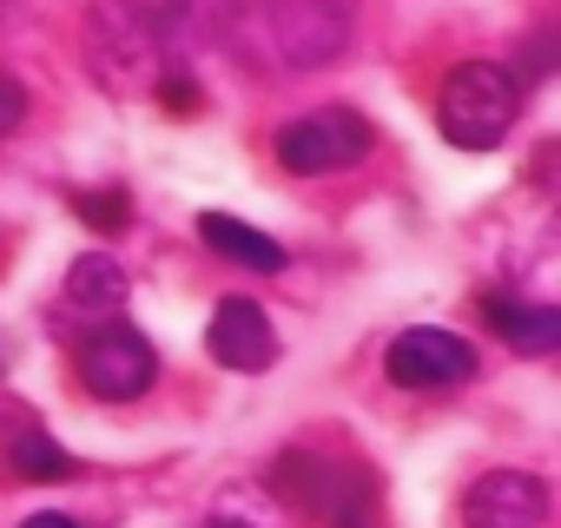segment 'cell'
I'll return each mask as SVG.
<instances>
[{"label":"cell","mask_w":561,"mask_h":528,"mask_svg":"<svg viewBox=\"0 0 561 528\" xmlns=\"http://www.w3.org/2000/svg\"><path fill=\"white\" fill-rule=\"evenodd\" d=\"M211 21L231 54H244L251 67H271V73L318 67L351 34L344 0H225Z\"/></svg>","instance_id":"cell-1"},{"label":"cell","mask_w":561,"mask_h":528,"mask_svg":"<svg viewBox=\"0 0 561 528\" xmlns=\"http://www.w3.org/2000/svg\"><path fill=\"white\" fill-rule=\"evenodd\" d=\"M277 495L305 528H383L377 508V482L344 462V456H318V449H291L277 462Z\"/></svg>","instance_id":"cell-2"},{"label":"cell","mask_w":561,"mask_h":528,"mask_svg":"<svg viewBox=\"0 0 561 528\" xmlns=\"http://www.w3.org/2000/svg\"><path fill=\"white\" fill-rule=\"evenodd\" d=\"M515 113H522V87H515V73L495 67V60H462V67L443 80V100H436V126H443V139L462 146V152H495V146L508 139Z\"/></svg>","instance_id":"cell-3"},{"label":"cell","mask_w":561,"mask_h":528,"mask_svg":"<svg viewBox=\"0 0 561 528\" xmlns=\"http://www.w3.org/2000/svg\"><path fill=\"white\" fill-rule=\"evenodd\" d=\"M364 152H370V119L351 113V106H318V113H305V119H285V126H277V165L298 172V179L357 165Z\"/></svg>","instance_id":"cell-4"},{"label":"cell","mask_w":561,"mask_h":528,"mask_svg":"<svg viewBox=\"0 0 561 528\" xmlns=\"http://www.w3.org/2000/svg\"><path fill=\"white\" fill-rule=\"evenodd\" d=\"M152 377H159V357H152L146 331H133V324H106L80 344V383L100 403H133Z\"/></svg>","instance_id":"cell-5"},{"label":"cell","mask_w":561,"mask_h":528,"mask_svg":"<svg viewBox=\"0 0 561 528\" xmlns=\"http://www.w3.org/2000/svg\"><path fill=\"white\" fill-rule=\"evenodd\" d=\"M383 370H390L397 390H449V383L476 377V351H469V337H456V331L416 324V331H403V337L383 351Z\"/></svg>","instance_id":"cell-6"},{"label":"cell","mask_w":561,"mask_h":528,"mask_svg":"<svg viewBox=\"0 0 561 528\" xmlns=\"http://www.w3.org/2000/svg\"><path fill=\"white\" fill-rule=\"evenodd\" d=\"M541 515H548V482L528 469H489L462 495L469 528H541Z\"/></svg>","instance_id":"cell-7"},{"label":"cell","mask_w":561,"mask_h":528,"mask_svg":"<svg viewBox=\"0 0 561 528\" xmlns=\"http://www.w3.org/2000/svg\"><path fill=\"white\" fill-rule=\"evenodd\" d=\"M205 344H211V357H218L225 370H244V377L277 364V331H271L264 305H251V298H225V305L211 311Z\"/></svg>","instance_id":"cell-8"},{"label":"cell","mask_w":561,"mask_h":528,"mask_svg":"<svg viewBox=\"0 0 561 528\" xmlns=\"http://www.w3.org/2000/svg\"><path fill=\"white\" fill-rule=\"evenodd\" d=\"M198 238L218 251V257H231V264H244V272H285V244L277 238H264L257 225H244V218H231V211H198Z\"/></svg>","instance_id":"cell-9"},{"label":"cell","mask_w":561,"mask_h":528,"mask_svg":"<svg viewBox=\"0 0 561 528\" xmlns=\"http://www.w3.org/2000/svg\"><path fill=\"white\" fill-rule=\"evenodd\" d=\"M482 318H489L515 351H528V357H548V351H554V331H561V318H554L548 305H522V298H482Z\"/></svg>","instance_id":"cell-10"},{"label":"cell","mask_w":561,"mask_h":528,"mask_svg":"<svg viewBox=\"0 0 561 528\" xmlns=\"http://www.w3.org/2000/svg\"><path fill=\"white\" fill-rule=\"evenodd\" d=\"M67 305L73 311H119L126 305V272L106 257V251H87V257H73V272H67Z\"/></svg>","instance_id":"cell-11"},{"label":"cell","mask_w":561,"mask_h":528,"mask_svg":"<svg viewBox=\"0 0 561 528\" xmlns=\"http://www.w3.org/2000/svg\"><path fill=\"white\" fill-rule=\"evenodd\" d=\"M14 469H21L27 482H67V475H73V456H67L47 429H27V436L14 443Z\"/></svg>","instance_id":"cell-12"},{"label":"cell","mask_w":561,"mask_h":528,"mask_svg":"<svg viewBox=\"0 0 561 528\" xmlns=\"http://www.w3.org/2000/svg\"><path fill=\"white\" fill-rule=\"evenodd\" d=\"M73 211H80L87 225H106V231H119V225H126V198H119V192H100V198L87 192V198H73Z\"/></svg>","instance_id":"cell-13"},{"label":"cell","mask_w":561,"mask_h":528,"mask_svg":"<svg viewBox=\"0 0 561 528\" xmlns=\"http://www.w3.org/2000/svg\"><path fill=\"white\" fill-rule=\"evenodd\" d=\"M21 119H27V87H21L8 67H0V139H8Z\"/></svg>","instance_id":"cell-14"},{"label":"cell","mask_w":561,"mask_h":528,"mask_svg":"<svg viewBox=\"0 0 561 528\" xmlns=\"http://www.w3.org/2000/svg\"><path fill=\"white\" fill-rule=\"evenodd\" d=\"M21 528H80V521H73V515H60V508H41V515H27Z\"/></svg>","instance_id":"cell-15"},{"label":"cell","mask_w":561,"mask_h":528,"mask_svg":"<svg viewBox=\"0 0 561 528\" xmlns=\"http://www.w3.org/2000/svg\"><path fill=\"white\" fill-rule=\"evenodd\" d=\"M205 528H251V521H231V515H218V521H205Z\"/></svg>","instance_id":"cell-16"}]
</instances>
